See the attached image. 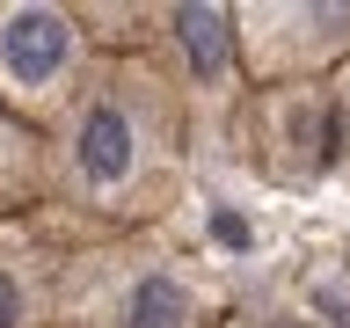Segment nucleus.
<instances>
[{"label":"nucleus","instance_id":"obj_1","mask_svg":"<svg viewBox=\"0 0 350 328\" xmlns=\"http://www.w3.org/2000/svg\"><path fill=\"white\" fill-rule=\"evenodd\" d=\"M44 146H51V219L73 241L168 226L204 161L183 87L139 51H103L73 109L44 131Z\"/></svg>","mask_w":350,"mask_h":328},{"label":"nucleus","instance_id":"obj_2","mask_svg":"<svg viewBox=\"0 0 350 328\" xmlns=\"http://www.w3.org/2000/svg\"><path fill=\"white\" fill-rule=\"evenodd\" d=\"M234 284L204 248L153 234L73 241L59 284V328H226Z\"/></svg>","mask_w":350,"mask_h":328},{"label":"nucleus","instance_id":"obj_3","mask_svg":"<svg viewBox=\"0 0 350 328\" xmlns=\"http://www.w3.org/2000/svg\"><path fill=\"white\" fill-rule=\"evenodd\" d=\"M88 29L103 51H139L183 87L197 117V146L226 153L248 73H241V37H234V0H131V8H88Z\"/></svg>","mask_w":350,"mask_h":328},{"label":"nucleus","instance_id":"obj_4","mask_svg":"<svg viewBox=\"0 0 350 328\" xmlns=\"http://www.w3.org/2000/svg\"><path fill=\"white\" fill-rule=\"evenodd\" d=\"M226 161L270 182V190H321L343 175V117L336 81H292V87H248L226 124Z\"/></svg>","mask_w":350,"mask_h":328},{"label":"nucleus","instance_id":"obj_5","mask_svg":"<svg viewBox=\"0 0 350 328\" xmlns=\"http://www.w3.org/2000/svg\"><path fill=\"white\" fill-rule=\"evenodd\" d=\"M103 66V44L88 29V8L73 0H0V102L22 124L51 131Z\"/></svg>","mask_w":350,"mask_h":328},{"label":"nucleus","instance_id":"obj_6","mask_svg":"<svg viewBox=\"0 0 350 328\" xmlns=\"http://www.w3.org/2000/svg\"><path fill=\"white\" fill-rule=\"evenodd\" d=\"M248 87L336 81L350 66V0H234Z\"/></svg>","mask_w":350,"mask_h":328},{"label":"nucleus","instance_id":"obj_7","mask_svg":"<svg viewBox=\"0 0 350 328\" xmlns=\"http://www.w3.org/2000/svg\"><path fill=\"white\" fill-rule=\"evenodd\" d=\"M66 256H73V234L51 212L0 219V328H59Z\"/></svg>","mask_w":350,"mask_h":328},{"label":"nucleus","instance_id":"obj_8","mask_svg":"<svg viewBox=\"0 0 350 328\" xmlns=\"http://www.w3.org/2000/svg\"><path fill=\"white\" fill-rule=\"evenodd\" d=\"M51 212V146L37 124H22L0 102V219H37Z\"/></svg>","mask_w":350,"mask_h":328},{"label":"nucleus","instance_id":"obj_9","mask_svg":"<svg viewBox=\"0 0 350 328\" xmlns=\"http://www.w3.org/2000/svg\"><path fill=\"white\" fill-rule=\"evenodd\" d=\"M226 328H328V321L306 299H292L284 284H256V292H241V299H234Z\"/></svg>","mask_w":350,"mask_h":328},{"label":"nucleus","instance_id":"obj_10","mask_svg":"<svg viewBox=\"0 0 350 328\" xmlns=\"http://www.w3.org/2000/svg\"><path fill=\"white\" fill-rule=\"evenodd\" d=\"M336 117H343V175H336V182L350 190V66L336 73Z\"/></svg>","mask_w":350,"mask_h":328}]
</instances>
